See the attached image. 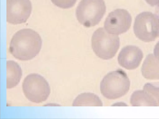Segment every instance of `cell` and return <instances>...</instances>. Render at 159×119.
I'll return each instance as SVG.
<instances>
[{
	"label": "cell",
	"mask_w": 159,
	"mask_h": 119,
	"mask_svg": "<svg viewBox=\"0 0 159 119\" xmlns=\"http://www.w3.org/2000/svg\"><path fill=\"white\" fill-rule=\"evenodd\" d=\"M42 45V38L37 32L30 29H23L13 35L9 51L15 58L20 60H28L39 54Z\"/></svg>",
	"instance_id": "6da1fadb"
},
{
	"label": "cell",
	"mask_w": 159,
	"mask_h": 119,
	"mask_svg": "<svg viewBox=\"0 0 159 119\" xmlns=\"http://www.w3.org/2000/svg\"><path fill=\"white\" fill-rule=\"evenodd\" d=\"M130 81L126 73L121 69L108 73L103 78L100 84L102 95L109 99L120 98L127 93Z\"/></svg>",
	"instance_id": "7a4b0ae2"
},
{
	"label": "cell",
	"mask_w": 159,
	"mask_h": 119,
	"mask_svg": "<svg viewBox=\"0 0 159 119\" xmlns=\"http://www.w3.org/2000/svg\"><path fill=\"white\" fill-rule=\"evenodd\" d=\"M93 51L99 58L105 60L114 57L119 49L120 38L117 35L108 33L103 28L97 29L91 39Z\"/></svg>",
	"instance_id": "3957f363"
},
{
	"label": "cell",
	"mask_w": 159,
	"mask_h": 119,
	"mask_svg": "<svg viewBox=\"0 0 159 119\" xmlns=\"http://www.w3.org/2000/svg\"><path fill=\"white\" fill-rule=\"evenodd\" d=\"M106 10L104 0H81L76 10V18L85 27L94 26L100 21Z\"/></svg>",
	"instance_id": "277c9868"
},
{
	"label": "cell",
	"mask_w": 159,
	"mask_h": 119,
	"mask_svg": "<svg viewBox=\"0 0 159 119\" xmlns=\"http://www.w3.org/2000/svg\"><path fill=\"white\" fill-rule=\"evenodd\" d=\"M22 90L26 97L35 103L46 100L51 92L49 83L41 75L33 73L28 75L23 80Z\"/></svg>",
	"instance_id": "5b68a950"
},
{
	"label": "cell",
	"mask_w": 159,
	"mask_h": 119,
	"mask_svg": "<svg viewBox=\"0 0 159 119\" xmlns=\"http://www.w3.org/2000/svg\"><path fill=\"white\" fill-rule=\"evenodd\" d=\"M134 31L140 40L144 42L154 41L159 36V18L156 14L144 12L136 17Z\"/></svg>",
	"instance_id": "8992f818"
},
{
	"label": "cell",
	"mask_w": 159,
	"mask_h": 119,
	"mask_svg": "<svg viewBox=\"0 0 159 119\" xmlns=\"http://www.w3.org/2000/svg\"><path fill=\"white\" fill-rule=\"evenodd\" d=\"M131 22V16L127 11L117 9L109 13L104 22V27L108 33L119 35L129 30Z\"/></svg>",
	"instance_id": "52a82bcc"
},
{
	"label": "cell",
	"mask_w": 159,
	"mask_h": 119,
	"mask_svg": "<svg viewBox=\"0 0 159 119\" xmlns=\"http://www.w3.org/2000/svg\"><path fill=\"white\" fill-rule=\"evenodd\" d=\"M32 11L30 0H7V21L9 23L17 24L26 22Z\"/></svg>",
	"instance_id": "ba28073f"
},
{
	"label": "cell",
	"mask_w": 159,
	"mask_h": 119,
	"mask_svg": "<svg viewBox=\"0 0 159 119\" xmlns=\"http://www.w3.org/2000/svg\"><path fill=\"white\" fill-rule=\"evenodd\" d=\"M143 57V53L138 47L129 45L123 48L118 56L119 64L128 69L133 70L139 65Z\"/></svg>",
	"instance_id": "9c48e42d"
},
{
	"label": "cell",
	"mask_w": 159,
	"mask_h": 119,
	"mask_svg": "<svg viewBox=\"0 0 159 119\" xmlns=\"http://www.w3.org/2000/svg\"><path fill=\"white\" fill-rule=\"evenodd\" d=\"M141 71L143 77L151 80H159V61L152 54H148L143 64Z\"/></svg>",
	"instance_id": "30bf717a"
},
{
	"label": "cell",
	"mask_w": 159,
	"mask_h": 119,
	"mask_svg": "<svg viewBox=\"0 0 159 119\" xmlns=\"http://www.w3.org/2000/svg\"><path fill=\"white\" fill-rule=\"evenodd\" d=\"M7 88L10 89L19 83L22 76V71L19 64L12 60L7 61Z\"/></svg>",
	"instance_id": "8fae6325"
},
{
	"label": "cell",
	"mask_w": 159,
	"mask_h": 119,
	"mask_svg": "<svg viewBox=\"0 0 159 119\" xmlns=\"http://www.w3.org/2000/svg\"><path fill=\"white\" fill-rule=\"evenodd\" d=\"M130 103L134 106H158L153 98L143 90L134 91L131 96Z\"/></svg>",
	"instance_id": "7c38bea8"
},
{
	"label": "cell",
	"mask_w": 159,
	"mask_h": 119,
	"mask_svg": "<svg viewBox=\"0 0 159 119\" xmlns=\"http://www.w3.org/2000/svg\"><path fill=\"white\" fill-rule=\"evenodd\" d=\"M74 106H102L103 103L96 94L90 92L81 93L74 99L72 104Z\"/></svg>",
	"instance_id": "4fadbf2b"
},
{
	"label": "cell",
	"mask_w": 159,
	"mask_h": 119,
	"mask_svg": "<svg viewBox=\"0 0 159 119\" xmlns=\"http://www.w3.org/2000/svg\"><path fill=\"white\" fill-rule=\"evenodd\" d=\"M143 90L153 98L159 106V83H147L144 86Z\"/></svg>",
	"instance_id": "5bb4252c"
},
{
	"label": "cell",
	"mask_w": 159,
	"mask_h": 119,
	"mask_svg": "<svg viewBox=\"0 0 159 119\" xmlns=\"http://www.w3.org/2000/svg\"><path fill=\"white\" fill-rule=\"evenodd\" d=\"M77 0H51L57 7L62 9H68L72 7Z\"/></svg>",
	"instance_id": "9a60e30c"
},
{
	"label": "cell",
	"mask_w": 159,
	"mask_h": 119,
	"mask_svg": "<svg viewBox=\"0 0 159 119\" xmlns=\"http://www.w3.org/2000/svg\"><path fill=\"white\" fill-rule=\"evenodd\" d=\"M154 55L159 61V41L155 46L154 49Z\"/></svg>",
	"instance_id": "2e32d148"
},
{
	"label": "cell",
	"mask_w": 159,
	"mask_h": 119,
	"mask_svg": "<svg viewBox=\"0 0 159 119\" xmlns=\"http://www.w3.org/2000/svg\"><path fill=\"white\" fill-rule=\"evenodd\" d=\"M146 2L151 6H159V0H145Z\"/></svg>",
	"instance_id": "e0dca14e"
}]
</instances>
